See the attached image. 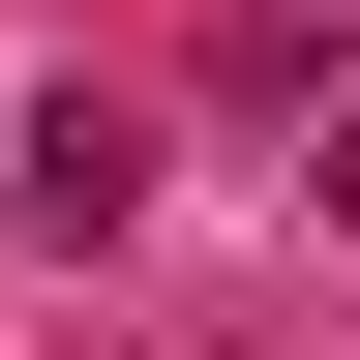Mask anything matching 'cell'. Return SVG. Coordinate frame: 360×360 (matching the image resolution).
I'll use <instances>...</instances> for the list:
<instances>
[{"mask_svg":"<svg viewBox=\"0 0 360 360\" xmlns=\"http://www.w3.org/2000/svg\"><path fill=\"white\" fill-rule=\"evenodd\" d=\"M120 210H150V120L120 90H30L0 120V240H120Z\"/></svg>","mask_w":360,"mask_h":360,"instance_id":"cell-1","label":"cell"},{"mask_svg":"<svg viewBox=\"0 0 360 360\" xmlns=\"http://www.w3.org/2000/svg\"><path fill=\"white\" fill-rule=\"evenodd\" d=\"M300 180H330V210H360V120H330V150H300Z\"/></svg>","mask_w":360,"mask_h":360,"instance_id":"cell-2","label":"cell"}]
</instances>
